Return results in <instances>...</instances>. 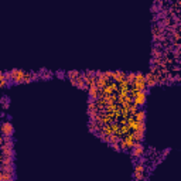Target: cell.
<instances>
[{
  "mask_svg": "<svg viewBox=\"0 0 181 181\" xmlns=\"http://www.w3.org/2000/svg\"><path fill=\"white\" fill-rule=\"evenodd\" d=\"M133 90H144L146 89V82H144V74L143 72H134V82L132 84Z\"/></svg>",
  "mask_w": 181,
  "mask_h": 181,
  "instance_id": "3957f363",
  "label": "cell"
},
{
  "mask_svg": "<svg viewBox=\"0 0 181 181\" xmlns=\"http://www.w3.org/2000/svg\"><path fill=\"white\" fill-rule=\"evenodd\" d=\"M6 115H4V112H0V117H4Z\"/></svg>",
  "mask_w": 181,
  "mask_h": 181,
  "instance_id": "d4e9b609",
  "label": "cell"
},
{
  "mask_svg": "<svg viewBox=\"0 0 181 181\" xmlns=\"http://www.w3.org/2000/svg\"><path fill=\"white\" fill-rule=\"evenodd\" d=\"M0 106L3 107V109H9V106H10V98L7 96V95L0 96Z\"/></svg>",
  "mask_w": 181,
  "mask_h": 181,
  "instance_id": "9a60e30c",
  "label": "cell"
},
{
  "mask_svg": "<svg viewBox=\"0 0 181 181\" xmlns=\"http://www.w3.org/2000/svg\"><path fill=\"white\" fill-rule=\"evenodd\" d=\"M57 77H60L61 79H64V78H65V74H64V72H61V71H60V72H57Z\"/></svg>",
  "mask_w": 181,
  "mask_h": 181,
  "instance_id": "7402d4cb",
  "label": "cell"
},
{
  "mask_svg": "<svg viewBox=\"0 0 181 181\" xmlns=\"http://www.w3.org/2000/svg\"><path fill=\"white\" fill-rule=\"evenodd\" d=\"M0 153L3 156L14 158L16 157V153H14V147H9V146H4V144H0Z\"/></svg>",
  "mask_w": 181,
  "mask_h": 181,
  "instance_id": "9c48e42d",
  "label": "cell"
},
{
  "mask_svg": "<svg viewBox=\"0 0 181 181\" xmlns=\"http://www.w3.org/2000/svg\"><path fill=\"white\" fill-rule=\"evenodd\" d=\"M173 84H174V82H180L181 81V77H180V74H175V75H173Z\"/></svg>",
  "mask_w": 181,
  "mask_h": 181,
  "instance_id": "44dd1931",
  "label": "cell"
},
{
  "mask_svg": "<svg viewBox=\"0 0 181 181\" xmlns=\"http://www.w3.org/2000/svg\"><path fill=\"white\" fill-rule=\"evenodd\" d=\"M79 74H81V71H78V69H71V71H68L67 74H65V77L68 78V81H72V79H75L77 77H79Z\"/></svg>",
  "mask_w": 181,
  "mask_h": 181,
  "instance_id": "2e32d148",
  "label": "cell"
},
{
  "mask_svg": "<svg viewBox=\"0 0 181 181\" xmlns=\"http://www.w3.org/2000/svg\"><path fill=\"white\" fill-rule=\"evenodd\" d=\"M124 75H126V72H124V71H120V69L112 71V78H111V81H113V82L119 84V82L124 81Z\"/></svg>",
  "mask_w": 181,
  "mask_h": 181,
  "instance_id": "ba28073f",
  "label": "cell"
},
{
  "mask_svg": "<svg viewBox=\"0 0 181 181\" xmlns=\"http://www.w3.org/2000/svg\"><path fill=\"white\" fill-rule=\"evenodd\" d=\"M130 154L133 158H136V160H133V163H136L139 157H141V156L144 154V144L143 141H134L133 146H132L130 149Z\"/></svg>",
  "mask_w": 181,
  "mask_h": 181,
  "instance_id": "277c9868",
  "label": "cell"
},
{
  "mask_svg": "<svg viewBox=\"0 0 181 181\" xmlns=\"http://www.w3.org/2000/svg\"><path fill=\"white\" fill-rule=\"evenodd\" d=\"M154 3H164V0H154Z\"/></svg>",
  "mask_w": 181,
  "mask_h": 181,
  "instance_id": "cb8c5ba5",
  "label": "cell"
},
{
  "mask_svg": "<svg viewBox=\"0 0 181 181\" xmlns=\"http://www.w3.org/2000/svg\"><path fill=\"white\" fill-rule=\"evenodd\" d=\"M163 57H164L163 51L157 47H153V50H151V58H154V60H161Z\"/></svg>",
  "mask_w": 181,
  "mask_h": 181,
  "instance_id": "5bb4252c",
  "label": "cell"
},
{
  "mask_svg": "<svg viewBox=\"0 0 181 181\" xmlns=\"http://www.w3.org/2000/svg\"><path fill=\"white\" fill-rule=\"evenodd\" d=\"M16 178V173H7L0 170V181H14Z\"/></svg>",
  "mask_w": 181,
  "mask_h": 181,
  "instance_id": "30bf717a",
  "label": "cell"
},
{
  "mask_svg": "<svg viewBox=\"0 0 181 181\" xmlns=\"http://www.w3.org/2000/svg\"><path fill=\"white\" fill-rule=\"evenodd\" d=\"M88 130H89L92 134H96L98 132L101 130V128L98 126V123L95 120H89L88 122Z\"/></svg>",
  "mask_w": 181,
  "mask_h": 181,
  "instance_id": "7c38bea8",
  "label": "cell"
},
{
  "mask_svg": "<svg viewBox=\"0 0 181 181\" xmlns=\"http://www.w3.org/2000/svg\"><path fill=\"white\" fill-rule=\"evenodd\" d=\"M3 139H4V136L3 134H0V144H3Z\"/></svg>",
  "mask_w": 181,
  "mask_h": 181,
  "instance_id": "603a6c76",
  "label": "cell"
},
{
  "mask_svg": "<svg viewBox=\"0 0 181 181\" xmlns=\"http://www.w3.org/2000/svg\"><path fill=\"white\" fill-rule=\"evenodd\" d=\"M96 134H98V137H99V140H101L102 143H106L107 144V134L106 133H103L102 130H99Z\"/></svg>",
  "mask_w": 181,
  "mask_h": 181,
  "instance_id": "d6986e66",
  "label": "cell"
},
{
  "mask_svg": "<svg viewBox=\"0 0 181 181\" xmlns=\"http://www.w3.org/2000/svg\"><path fill=\"white\" fill-rule=\"evenodd\" d=\"M88 101H94L96 102V99L99 98V89H98V86L95 84L89 85L88 86Z\"/></svg>",
  "mask_w": 181,
  "mask_h": 181,
  "instance_id": "52a82bcc",
  "label": "cell"
},
{
  "mask_svg": "<svg viewBox=\"0 0 181 181\" xmlns=\"http://www.w3.org/2000/svg\"><path fill=\"white\" fill-rule=\"evenodd\" d=\"M26 71L23 69H14L10 71V75H11V79H10V84L11 85H23V81H24V77H26Z\"/></svg>",
  "mask_w": 181,
  "mask_h": 181,
  "instance_id": "7a4b0ae2",
  "label": "cell"
},
{
  "mask_svg": "<svg viewBox=\"0 0 181 181\" xmlns=\"http://www.w3.org/2000/svg\"><path fill=\"white\" fill-rule=\"evenodd\" d=\"M132 178L136 181L139 180H146V175H144V171H133V174H132Z\"/></svg>",
  "mask_w": 181,
  "mask_h": 181,
  "instance_id": "e0dca14e",
  "label": "cell"
},
{
  "mask_svg": "<svg viewBox=\"0 0 181 181\" xmlns=\"http://www.w3.org/2000/svg\"><path fill=\"white\" fill-rule=\"evenodd\" d=\"M124 81L132 86V84L134 82V72H128V74L124 75Z\"/></svg>",
  "mask_w": 181,
  "mask_h": 181,
  "instance_id": "ac0fdd59",
  "label": "cell"
},
{
  "mask_svg": "<svg viewBox=\"0 0 181 181\" xmlns=\"http://www.w3.org/2000/svg\"><path fill=\"white\" fill-rule=\"evenodd\" d=\"M107 144H109V147L113 149L115 151H122V150H120V146H119V143H107Z\"/></svg>",
  "mask_w": 181,
  "mask_h": 181,
  "instance_id": "ffe728a7",
  "label": "cell"
},
{
  "mask_svg": "<svg viewBox=\"0 0 181 181\" xmlns=\"http://www.w3.org/2000/svg\"><path fill=\"white\" fill-rule=\"evenodd\" d=\"M129 94L132 96V102L134 105H137L139 107L144 106L146 102H147V94L144 92V90H129Z\"/></svg>",
  "mask_w": 181,
  "mask_h": 181,
  "instance_id": "6da1fadb",
  "label": "cell"
},
{
  "mask_svg": "<svg viewBox=\"0 0 181 181\" xmlns=\"http://www.w3.org/2000/svg\"><path fill=\"white\" fill-rule=\"evenodd\" d=\"M10 86H11L10 81L6 78L4 72H0V89H2V88H10Z\"/></svg>",
  "mask_w": 181,
  "mask_h": 181,
  "instance_id": "4fadbf2b",
  "label": "cell"
},
{
  "mask_svg": "<svg viewBox=\"0 0 181 181\" xmlns=\"http://www.w3.org/2000/svg\"><path fill=\"white\" fill-rule=\"evenodd\" d=\"M2 134L3 136H13L14 134V126L11 120L2 122Z\"/></svg>",
  "mask_w": 181,
  "mask_h": 181,
  "instance_id": "8992f818",
  "label": "cell"
},
{
  "mask_svg": "<svg viewBox=\"0 0 181 181\" xmlns=\"http://www.w3.org/2000/svg\"><path fill=\"white\" fill-rule=\"evenodd\" d=\"M158 77H161V75L156 74V72H151V71H149L147 74H144V82H146V88H149V89L154 88L156 85H157Z\"/></svg>",
  "mask_w": 181,
  "mask_h": 181,
  "instance_id": "5b68a950",
  "label": "cell"
},
{
  "mask_svg": "<svg viewBox=\"0 0 181 181\" xmlns=\"http://www.w3.org/2000/svg\"><path fill=\"white\" fill-rule=\"evenodd\" d=\"M146 115H147V112L144 111V109H140L136 113H133V117H134V120L136 122H146Z\"/></svg>",
  "mask_w": 181,
  "mask_h": 181,
  "instance_id": "8fae6325",
  "label": "cell"
}]
</instances>
